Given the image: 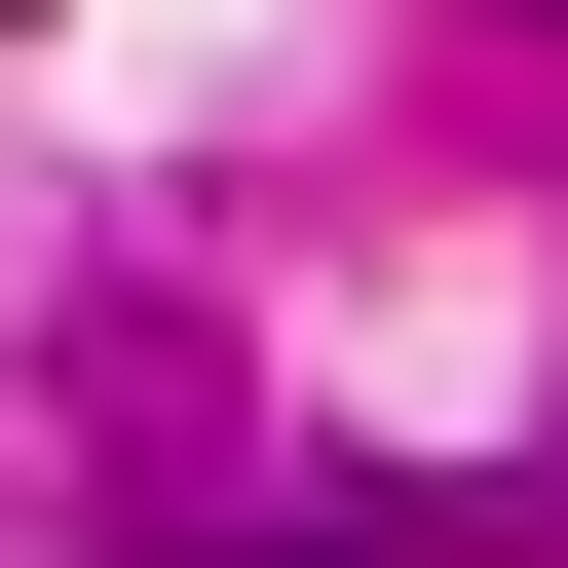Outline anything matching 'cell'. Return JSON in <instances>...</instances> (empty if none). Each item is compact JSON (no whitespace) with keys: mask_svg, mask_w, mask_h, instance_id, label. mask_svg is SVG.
I'll return each mask as SVG.
<instances>
[{"mask_svg":"<svg viewBox=\"0 0 568 568\" xmlns=\"http://www.w3.org/2000/svg\"><path fill=\"white\" fill-rule=\"evenodd\" d=\"M265 568H379V530H265Z\"/></svg>","mask_w":568,"mask_h":568,"instance_id":"1","label":"cell"}]
</instances>
